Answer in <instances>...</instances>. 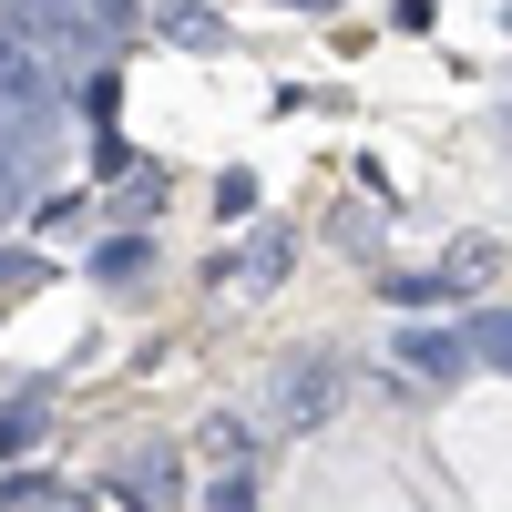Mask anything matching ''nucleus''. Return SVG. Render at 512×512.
I'll list each match as a JSON object with an SVG mask.
<instances>
[{"instance_id":"nucleus-1","label":"nucleus","mask_w":512,"mask_h":512,"mask_svg":"<svg viewBox=\"0 0 512 512\" xmlns=\"http://www.w3.org/2000/svg\"><path fill=\"white\" fill-rule=\"evenodd\" d=\"M144 267H154V246H144V236H113V246L93 256V277H103V287H123V277H144Z\"/></svg>"},{"instance_id":"nucleus-2","label":"nucleus","mask_w":512,"mask_h":512,"mask_svg":"<svg viewBox=\"0 0 512 512\" xmlns=\"http://www.w3.org/2000/svg\"><path fill=\"white\" fill-rule=\"evenodd\" d=\"M31 441H41V390L0 410V451H31Z\"/></svg>"},{"instance_id":"nucleus-3","label":"nucleus","mask_w":512,"mask_h":512,"mask_svg":"<svg viewBox=\"0 0 512 512\" xmlns=\"http://www.w3.org/2000/svg\"><path fill=\"white\" fill-rule=\"evenodd\" d=\"M400 359H410L420 379H451V369H461V349H441V338H400Z\"/></svg>"},{"instance_id":"nucleus-4","label":"nucleus","mask_w":512,"mask_h":512,"mask_svg":"<svg viewBox=\"0 0 512 512\" xmlns=\"http://www.w3.org/2000/svg\"><path fill=\"white\" fill-rule=\"evenodd\" d=\"M318 400H328V379H318V369H287V390H277V410H287V420H297V410L318 420Z\"/></svg>"},{"instance_id":"nucleus-5","label":"nucleus","mask_w":512,"mask_h":512,"mask_svg":"<svg viewBox=\"0 0 512 512\" xmlns=\"http://www.w3.org/2000/svg\"><path fill=\"white\" fill-rule=\"evenodd\" d=\"M287 267V226H267V236H256V256H246V277H277Z\"/></svg>"}]
</instances>
